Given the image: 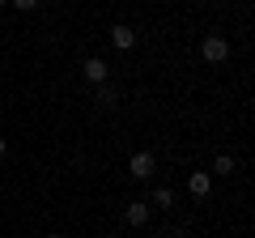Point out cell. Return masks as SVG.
<instances>
[{
    "mask_svg": "<svg viewBox=\"0 0 255 238\" xmlns=\"http://www.w3.org/2000/svg\"><path fill=\"white\" fill-rule=\"evenodd\" d=\"M187 192L196 196V200H204V196L213 192V179H209V174H204V170H196V174H191V179H187Z\"/></svg>",
    "mask_w": 255,
    "mask_h": 238,
    "instance_id": "277c9868",
    "label": "cell"
},
{
    "mask_svg": "<svg viewBox=\"0 0 255 238\" xmlns=\"http://www.w3.org/2000/svg\"><path fill=\"white\" fill-rule=\"evenodd\" d=\"M0 157H4V132H0Z\"/></svg>",
    "mask_w": 255,
    "mask_h": 238,
    "instance_id": "8fae6325",
    "label": "cell"
},
{
    "mask_svg": "<svg viewBox=\"0 0 255 238\" xmlns=\"http://www.w3.org/2000/svg\"><path fill=\"white\" fill-rule=\"evenodd\" d=\"M9 4H17V9H34L38 0H9Z\"/></svg>",
    "mask_w": 255,
    "mask_h": 238,
    "instance_id": "30bf717a",
    "label": "cell"
},
{
    "mask_svg": "<svg viewBox=\"0 0 255 238\" xmlns=\"http://www.w3.org/2000/svg\"><path fill=\"white\" fill-rule=\"evenodd\" d=\"M200 51H204V60H209V64H221V60L230 55V43L213 34V38H204V47H200Z\"/></svg>",
    "mask_w": 255,
    "mask_h": 238,
    "instance_id": "7a4b0ae2",
    "label": "cell"
},
{
    "mask_svg": "<svg viewBox=\"0 0 255 238\" xmlns=\"http://www.w3.org/2000/svg\"><path fill=\"white\" fill-rule=\"evenodd\" d=\"M153 166H157V157H153V153H132L128 170H132V179H149V174H153Z\"/></svg>",
    "mask_w": 255,
    "mask_h": 238,
    "instance_id": "3957f363",
    "label": "cell"
},
{
    "mask_svg": "<svg viewBox=\"0 0 255 238\" xmlns=\"http://www.w3.org/2000/svg\"><path fill=\"white\" fill-rule=\"evenodd\" d=\"M166 238H179V234H166Z\"/></svg>",
    "mask_w": 255,
    "mask_h": 238,
    "instance_id": "7c38bea8",
    "label": "cell"
},
{
    "mask_svg": "<svg viewBox=\"0 0 255 238\" xmlns=\"http://www.w3.org/2000/svg\"><path fill=\"white\" fill-rule=\"evenodd\" d=\"M81 73H85V81H90V85H107V73H111V68H107V60L90 55V60L81 64Z\"/></svg>",
    "mask_w": 255,
    "mask_h": 238,
    "instance_id": "6da1fadb",
    "label": "cell"
},
{
    "mask_svg": "<svg viewBox=\"0 0 255 238\" xmlns=\"http://www.w3.org/2000/svg\"><path fill=\"white\" fill-rule=\"evenodd\" d=\"M47 238H60V234H47Z\"/></svg>",
    "mask_w": 255,
    "mask_h": 238,
    "instance_id": "4fadbf2b",
    "label": "cell"
},
{
    "mask_svg": "<svg viewBox=\"0 0 255 238\" xmlns=\"http://www.w3.org/2000/svg\"><path fill=\"white\" fill-rule=\"evenodd\" d=\"M111 43H115V47H119V51H128V47L136 43V34H132V30H128V26H124V21H119V26H111Z\"/></svg>",
    "mask_w": 255,
    "mask_h": 238,
    "instance_id": "5b68a950",
    "label": "cell"
},
{
    "mask_svg": "<svg viewBox=\"0 0 255 238\" xmlns=\"http://www.w3.org/2000/svg\"><path fill=\"white\" fill-rule=\"evenodd\" d=\"M0 4H9V0H0Z\"/></svg>",
    "mask_w": 255,
    "mask_h": 238,
    "instance_id": "5bb4252c",
    "label": "cell"
},
{
    "mask_svg": "<svg viewBox=\"0 0 255 238\" xmlns=\"http://www.w3.org/2000/svg\"><path fill=\"white\" fill-rule=\"evenodd\" d=\"M213 170H217V174H226V179H230V170H234V157H230V153H221L217 162H213Z\"/></svg>",
    "mask_w": 255,
    "mask_h": 238,
    "instance_id": "52a82bcc",
    "label": "cell"
},
{
    "mask_svg": "<svg viewBox=\"0 0 255 238\" xmlns=\"http://www.w3.org/2000/svg\"><path fill=\"white\" fill-rule=\"evenodd\" d=\"M145 221H149V204H140V200H132V204H128V226H145Z\"/></svg>",
    "mask_w": 255,
    "mask_h": 238,
    "instance_id": "8992f818",
    "label": "cell"
},
{
    "mask_svg": "<svg viewBox=\"0 0 255 238\" xmlns=\"http://www.w3.org/2000/svg\"><path fill=\"white\" fill-rule=\"evenodd\" d=\"M98 107H115V90L111 85H98Z\"/></svg>",
    "mask_w": 255,
    "mask_h": 238,
    "instance_id": "9c48e42d",
    "label": "cell"
},
{
    "mask_svg": "<svg viewBox=\"0 0 255 238\" xmlns=\"http://www.w3.org/2000/svg\"><path fill=\"white\" fill-rule=\"evenodd\" d=\"M153 204H162V209H170V204H174V192H170V187H157V192H153Z\"/></svg>",
    "mask_w": 255,
    "mask_h": 238,
    "instance_id": "ba28073f",
    "label": "cell"
}]
</instances>
